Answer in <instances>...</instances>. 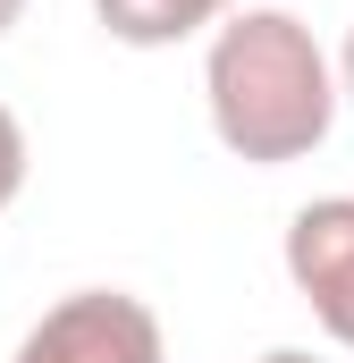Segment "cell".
Here are the masks:
<instances>
[{"label": "cell", "mask_w": 354, "mask_h": 363, "mask_svg": "<svg viewBox=\"0 0 354 363\" xmlns=\"http://www.w3.org/2000/svg\"><path fill=\"white\" fill-rule=\"evenodd\" d=\"M202 110L245 169L312 161L338 127V77L321 34L295 9H253V0L228 9L202 51Z\"/></svg>", "instance_id": "1"}, {"label": "cell", "mask_w": 354, "mask_h": 363, "mask_svg": "<svg viewBox=\"0 0 354 363\" xmlns=\"http://www.w3.org/2000/svg\"><path fill=\"white\" fill-rule=\"evenodd\" d=\"M8 363H169V330L127 287H76L17 338Z\"/></svg>", "instance_id": "2"}, {"label": "cell", "mask_w": 354, "mask_h": 363, "mask_svg": "<svg viewBox=\"0 0 354 363\" xmlns=\"http://www.w3.org/2000/svg\"><path fill=\"white\" fill-rule=\"evenodd\" d=\"M287 287L312 304L321 338L329 347H354V194H312L295 220H287Z\"/></svg>", "instance_id": "3"}, {"label": "cell", "mask_w": 354, "mask_h": 363, "mask_svg": "<svg viewBox=\"0 0 354 363\" xmlns=\"http://www.w3.org/2000/svg\"><path fill=\"white\" fill-rule=\"evenodd\" d=\"M228 9H245V0H93L101 34H110V43H127V51H169V43H194V34H211Z\"/></svg>", "instance_id": "4"}, {"label": "cell", "mask_w": 354, "mask_h": 363, "mask_svg": "<svg viewBox=\"0 0 354 363\" xmlns=\"http://www.w3.org/2000/svg\"><path fill=\"white\" fill-rule=\"evenodd\" d=\"M25 194V127H17V110L0 101V211Z\"/></svg>", "instance_id": "5"}, {"label": "cell", "mask_w": 354, "mask_h": 363, "mask_svg": "<svg viewBox=\"0 0 354 363\" xmlns=\"http://www.w3.org/2000/svg\"><path fill=\"white\" fill-rule=\"evenodd\" d=\"M329 77H338V110H354V26H346V43H338V60H329Z\"/></svg>", "instance_id": "6"}, {"label": "cell", "mask_w": 354, "mask_h": 363, "mask_svg": "<svg viewBox=\"0 0 354 363\" xmlns=\"http://www.w3.org/2000/svg\"><path fill=\"white\" fill-rule=\"evenodd\" d=\"M262 363H321V355H304V347H270Z\"/></svg>", "instance_id": "7"}, {"label": "cell", "mask_w": 354, "mask_h": 363, "mask_svg": "<svg viewBox=\"0 0 354 363\" xmlns=\"http://www.w3.org/2000/svg\"><path fill=\"white\" fill-rule=\"evenodd\" d=\"M17 17H25V0H0V34H8V26H17Z\"/></svg>", "instance_id": "8"}]
</instances>
